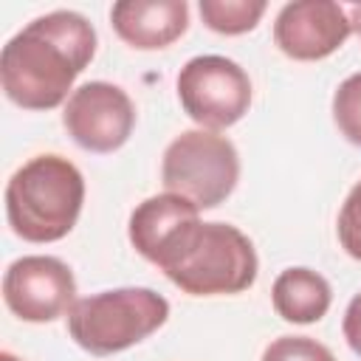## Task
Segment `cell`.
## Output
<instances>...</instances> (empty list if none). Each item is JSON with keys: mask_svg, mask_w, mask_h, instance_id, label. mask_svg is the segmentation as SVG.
Listing matches in <instances>:
<instances>
[{"mask_svg": "<svg viewBox=\"0 0 361 361\" xmlns=\"http://www.w3.org/2000/svg\"><path fill=\"white\" fill-rule=\"evenodd\" d=\"M93 56L96 28L85 14L71 8L39 14L3 45V93L23 110H54L71 99L76 76Z\"/></svg>", "mask_w": 361, "mask_h": 361, "instance_id": "obj_1", "label": "cell"}, {"mask_svg": "<svg viewBox=\"0 0 361 361\" xmlns=\"http://www.w3.org/2000/svg\"><path fill=\"white\" fill-rule=\"evenodd\" d=\"M189 296H234L257 282L254 243L231 223H186L152 262Z\"/></svg>", "mask_w": 361, "mask_h": 361, "instance_id": "obj_2", "label": "cell"}, {"mask_svg": "<svg viewBox=\"0 0 361 361\" xmlns=\"http://www.w3.org/2000/svg\"><path fill=\"white\" fill-rule=\"evenodd\" d=\"M85 178L79 166L56 152L34 155L6 183V220L25 243H56L68 237L82 214Z\"/></svg>", "mask_w": 361, "mask_h": 361, "instance_id": "obj_3", "label": "cell"}, {"mask_svg": "<svg viewBox=\"0 0 361 361\" xmlns=\"http://www.w3.org/2000/svg\"><path fill=\"white\" fill-rule=\"evenodd\" d=\"M169 319V302L152 288L99 290L68 313V336L90 355H113L135 347Z\"/></svg>", "mask_w": 361, "mask_h": 361, "instance_id": "obj_4", "label": "cell"}, {"mask_svg": "<svg viewBox=\"0 0 361 361\" xmlns=\"http://www.w3.org/2000/svg\"><path fill=\"white\" fill-rule=\"evenodd\" d=\"M240 180V155L231 138L214 130H183L161 158V183L197 209L220 206Z\"/></svg>", "mask_w": 361, "mask_h": 361, "instance_id": "obj_5", "label": "cell"}, {"mask_svg": "<svg viewBox=\"0 0 361 361\" xmlns=\"http://www.w3.org/2000/svg\"><path fill=\"white\" fill-rule=\"evenodd\" d=\"M183 113L203 130H226L251 107V79L228 56H192L175 79Z\"/></svg>", "mask_w": 361, "mask_h": 361, "instance_id": "obj_6", "label": "cell"}, {"mask_svg": "<svg viewBox=\"0 0 361 361\" xmlns=\"http://www.w3.org/2000/svg\"><path fill=\"white\" fill-rule=\"evenodd\" d=\"M361 25V3L293 0L274 20L276 48L296 62H316L336 54Z\"/></svg>", "mask_w": 361, "mask_h": 361, "instance_id": "obj_7", "label": "cell"}, {"mask_svg": "<svg viewBox=\"0 0 361 361\" xmlns=\"http://www.w3.org/2000/svg\"><path fill=\"white\" fill-rule=\"evenodd\" d=\"M62 127L76 147L107 155L130 141L135 127V104L127 90L113 82H85L65 102Z\"/></svg>", "mask_w": 361, "mask_h": 361, "instance_id": "obj_8", "label": "cell"}, {"mask_svg": "<svg viewBox=\"0 0 361 361\" xmlns=\"http://www.w3.org/2000/svg\"><path fill=\"white\" fill-rule=\"evenodd\" d=\"M3 302L23 322H56L76 305L73 271L59 257L25 254L3 274Z\"/></svg>", "mask_w": 361, "mask_h": 361, "instance_id": "obj_9", "label": "cell"}, {"mask_svg": "<svg viewBox=\"0 0 361 361\" xmlns=\"http://www.w3.org/2000/svg\"><path fill=\"white\" fill-rule=\"evenodd\" d=\"M118 39L138 51H161L189 28L186 0H118L110 8Z\"/></svg>", "mask_w": 361, "mask_h": 361, "instance_id": "obj_10", "label": "cell"}, {"mask_svg": "<svg viewBox=\"0 0 361 361\" xmlns=\"http://www.w3.org/2000/svg\"><path fill=\"white\" fill-rule=\"evenodd\" d=\"M200 217V209L195 203H189L180 195L164 192V195H152L144 203H138L130 214L127 223V237L133 243V248L147 259L155 262V257L161 254V248L192 220Z\"/></svg>", "mask_w": 361, "mask_h": 361, "instance_id": "obj_11", "label": "cell"}, {"mask_svg": "<svg viewBox=\"0 0 361 361\" xmlns=\"http://www.w3.org/2000/svg\"><path fill=\"white\" fill-rule=\"evenodd\" d=\"M271 305L276 316H282L290 324H313L324 319V313L333 305V288L330 282L305 265H293L279 271V276L271 285Z\"/></svg>", "mask_w": 361, "mask_h": 361, "instance_id": "obj_12", "label": "cell"}, {"mask_svg": "<svg viewBox=\"0 0 361 361\" xmlns=\"http://www.w3.org/2000/svg\"><path fill=\"white\" fill-rule=\"evenodd\" d=\"M200 17L203 23L226 37L248 34L262 20L268 3L265 0H200Z\"/></svg>", "mask_w": 361, "mask_h": 361, "instance_id": "obj_13", "label": "cell"}, {"mask_svg": "<svg viewBox=\"0 0 361 361\" xmlns=\"http://www.w3.org/2000/svg\"><path fill=\"white\" fill-rule=\"evenodd\" d=\"M333 121L338 133L361 147V71L350 73L333 93Z\"/></svg>", "mask_w": 361, "mask_h": 361, "instance_id": "obj_14", "label": "cell"}, {"mask_svg": "<svg viewBox=\"0 0 361 361\" xmlns=\"http://www.w3.org/2000/svg\"><path fill=\"white\" fill-rule=\"evenodd\" d=\"M259 361H336V355L310 336H279L262 350Z\"/></svg>", "mask_w": 361, "mask_h": 361, "instance_id": "obj_15", "label": "cell"}, {"mask_svg": "<svg viewBox=\"0 0 361 361\" xmlns=\"http://www.w3.org/2000/svg\"><path fill=\"white\" fill-rule=\"evenodd\" d=\"M336 234L341 248L361 262V180L353 183V189L347 192L341 209H338V220H336Z\"/></svg>", "mask_w": 361, "mask_h": 361, "instance_id": "obj_16", "label": "cell"}, {"mask_svg": "<svg viewBox=\"0 0 361 361\" xmlns=\"http://www.w3.org/2000/svg\"><path fill=\"white\" fill-rule=\"evenodd\" d=\"M341 333H344L347 347H350L355 355H361V290L350 299V305H347V310H344Z\"/></svg>", "mask_w": 361, "mask_h": 361, "instance_id": "obj_17", "label": "cell"}, {"mask_svg": "<svg viewBox=\"0 0 361 361\" xmlns=\"http://www.w3.org/2000/svg\"><path fill=\"white\" fill-rule=\"evenodd\" d=\"M0 361H20L14 353H0Z\"/></svg>", "mask_w": 361, "mask_h": 361, "instance_id": "obj_18", "label": "cell"}, {"mask_svg": "<svg viewBox=\"0 0 361 361\" xmlns=\"http://www.w3.org/2000/svg\"><path fill=\"white\" fill-rule=\"evenodd\" d=\"M358 37H361V25H358Z\"/></svg>", "mask_w": 361, "mask_h": 361, "instance_id": "obj_19", "label": "cell"}]
</instances>
